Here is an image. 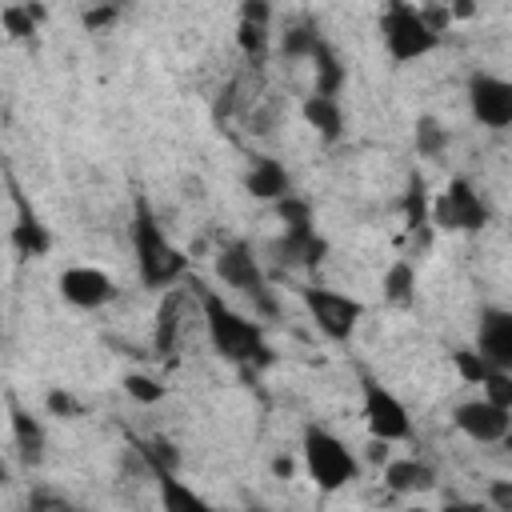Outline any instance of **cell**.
I'll list each match as a JSON object with an SVG mask.
<instances>
[{
	"label": "cell",
	"instance_id": "31",
	"mask_svg": "<svg viewBox=\"0 0 512 512\" xmlns=\"http://www.w3.org/2000/svg\"><path fill=\"white\" fill-rule=\"evenodd\" d=\"M124 392H128L136 404H156V400H164V384L152 380V376H144V372H128V376H124Z\"/></svg>",
	"mask_w": 512,
	"mask_h": 512
},
{
	"label": "cell",
	"instance_id": "27",
	"mask_svg": "<svg viewBox=\"0 0 512 512\" xmlns=\"http://www.w3.org/2000/svg\"><path fill=\"white\" fill-rule=\"evenodd\" d=\"M236 44H240V52L248 56V64H264V56H268V28L240 20V24H236Z\"/></svg>",
	"mask_w": 512,
	"mask_h": 512
},
{
	"label": "cell",
	"instance_id": "25",
	"mask_svg": "<svg viewBox=\"0 0 512 512\" xmlns=\"http://www.w3.org/2000/svg\"><path fill=\"white\" fill-rule=\"evenodd\" d=\"M412 140H416V152L420 156H440L444 148H448V128L436 120V116H420L416 120V132H412Z\"/></svg>",
	"mask_w": 512,
	"mask_h": 512
},
{
	"label": "cell",
	"instance_id": "29",
	"mask_svg": "<svg viewBox=\"0 0 512 512\" xmlns=\"http://www.w3.org/2000/svg\"><path fill=\"white\" fill-rule=\"evenodd\" d=\"M452 368H456V376H460L464 384H480L492 364H488L476 348H456V352H452Z\"/></svg>",
	"mask_w": 512,
	"mask_h": 512
},
{
	"label": "cell",
	"instance_id": "37",
	"mask_svg": "<svg viewBox=\"0 0 512 512\" xmlns=\"http://www.w3.org/2000/svg\"><path fill=\"white\" fill-rule=\"evenodd\" d=\"M28 504H32V508H68V500H64V496H52V492H36Z\"/></svg>",
	"mask_w": 512,
	"mask_h": 512
},
{
	"label": "cell",
	"instance_id": "11",
	"mask_svg": "<svg viewBox=\"0 0 512 512\" xmlns=\"http://www.w3.org/2000/svg\"><path fill=\"white\" fill-rule=\"evenodd\" d=\"M452 424L468 436V440H476V444H500L508 432H512V408H504V404H492V400H464V404H456V412H452Z\"/></svg>",
	"mask_w": 512,
	"mask_h": 512
},
{
	"label": "cell",
	"instance_id": "38",
	"mask_svg": "<svg viewBox=\"0 0 512 512\" xmlns=\"http://www.w3.org/2000/svg\"><path fill=\"white\" fill-rule=\"evenodd\" d=\"M4 484H8V464L0 460V488H4Z\"/></svg>",
	"mask_w": 512,
	"mask_h": 512
},
{
	"label": "cell",
	"instance_id": "19",
	"mask_svg": "<svg viewBox=\"0 0 512 512\" xmlns=\"http://www.w3.org/2000/svg\"><path fill=\"white\" fill-rule=\"evenodd\" d=\"M152 480H156V492H160V508L164 512H212V504L200 492H192L176 472H156Z\"/></svg>",
	"mask_w": 512,
	"mask_h": 512
},
{
	"label": "cell",
	"instance_id": "35",
	"mask_svg": "<svg viewBox=\"0 0 512 512\" xmlns=\"http://www.w3.org/2000/svg\"><path fill=\"white\" fill-rule=\"evenodd\" d=\"M488 496H492V508L496 512H512V480H496L488 488Z\"/></svg>",
	"mask_w": 512,
	"mask_h": 512
},
{
	"label": "cell",
	"instance_id": "6",
	"mask_svg": "<svg viewBox=\"0 0 512 512\" xmlns=\"http://www.w3.org/2000/svg\"><path fill=\"white\" fill-rule=\"evenodd\" d=\"M300 300L308 308V320L312 328L332 340V344H348L356 324L364 320V300L348 296V292H336V288H324V284H308L300 288Z\"/></svg>",
	"mask_w": 512,
	"mask_h": 512
},
{
	"label": "cell",
	"instance_id": "36",
	"mask_svg": "<svg viewBox=\"0 0 512 512\" xmlns=\"http://www.w3.org/2000/svg\"><path fill=\"white\" fill-rule=\"evenodd\" d=\"M296 468H300V464H296L292 456H272V476H276V480H292Z\"/></svg>",
	"mask_w": 512,
	"mask_h": 512
},
{
	"label": "cell",
	"instance_id": "30",
	"mask_svg": "<svg viewBox=\"0 0 512 512\" xmlns=\"http://www.w3.org/2000/svg\"><path fill=\"white\" fill-rule=\"evenodd\" d=\"M44 408H48V416H56V420H80V416H84V404H80L68 388H48V392H44Z\"/></svg>",
	"mask_w": 512,
	"mask_h": 512
},
{
	"label": "cell",
	"instance_id": "17",
	"mask_svg": "<svg viewBox=\"0 0 512 512\" xmlns=\"http://www.w3.org/2000/svg\"><path fill=\"white\" fill-rule=\"evenodd\" d=\"M300 116H304V124H308L324 144H336V140L344 136V104H340V96L312 92V96H304Z\"/></svg>",
	"mask_w": 512,
	"mask_h": 512
},
{
	"label": "cell",
	"instance_id": "33",
	"mask_svg": "<svg viewBox=\"0 0 512 512\" xmlns=\"http://www.w3.org/2000/svg\"><path fill=\"white\" fill-rule=\"evenodd\" d=\"M276 216H280L284 224H308V220H312V200L288 192V196L276 200Z\"/></svg>",
	"mask_w": 512,
	"mask_h": 512
},
{
	"label": "cell",
	"instance_id": "13",
	"mask_svg": "<svg viewBox=\"0 0 512 512\" xmlns=\"http://www.w3.org/2000/svg\"><path fill=\"white\" fill-rule=\"evenodd\" d=\"M272 256L288 268H320L328 256V240L316 232V224H284V232L272 240Z\"/></svg>",
	"mask_w": 512,
	"mask_h": 512
},
{
	"label": "cell",
	"instance_id": "12",
	"mask_svg": "<svg viewBox=\"0 0 512 512\" xmlns=\"http://www.w3.org/2000/svg\"><path fill=\"white\" fill-rule=\"evenodd\" d=\"M12 204H16V220H12V232H8V244L20 260H44L52 252V232L48 224L36 216V208L28 204V196L12 184Z\"/></svg>",
	"mask_w": 512,
	"mask_h": 512
},
{
	"label": "cell",
	"instance_id": "4",
	"mask_svg": "<svg viewBox=\"0 0 512 512\" xmlns=\"http://www.w3.org/2000/svg\"><path fill=\"white\" fill-rule=\"evenodd\" d=\"M380 40L392 64H412L440 48V32L424 20V12L408 0H388L380 12Z\"/></svg>",
	"mask_w": 512,
	"mask_h": 512
},
{
	"label": "cell",
	"instance_id": "23",
	"mask_svg": "<svg viewBox=\"0 0 512 512\" xmlns=\"http://www.w3.org/2000/svg\"><path fill=\"white\" fill-rule=\"evenodd\" d=\"M320 40H324L320 28H316L312 20H300V24H292V28L280 36V52H284V60H308Z\"/></svg>",
	"mask_w": 512,
	"mask_h": 512
},
{
	"label": "cell",
	"instance_id": "10",
	"mask_svg": "<svg viewBox=\"0 0 512 512\" xmlns=\"http://www.w3.org/2000/svg\"><path fill=\"white\" fill-rule=\"evenodd\" d=\"M56 288H60V300H64V304L84 308V312L104 308V304L116 300V292H120L116 280H112L104 268H92V264H72V268H64L60 280H56Z\"/></svg>",
	"mask_w": 512,
	"mask_h": 512
},
{
	"label": "cell",
	"instance_id": "9",
	"mask_svg": "<svg viewBox=\"0 0 512 512\" xmlns=\"http://www.w3.org/2000/svg\"><path fill=\"white\" fill-rule=\"evenodd\" d=\"M468 112L476 124L492 128V132H504L512 124V84L496 72H472L468 76Z\"/></svg>",
	"mask_w": 512,
	"mask_h": 512
},
{
	"label": "cell",
	"instance_id": "24",
	"mask_svg": "<svg viewBox=\"0 0 512 512\" xmlns=\"http://www.w3.org/2000/svg\"><path fill=\"white\" fill-rule=\"evenodd\" d=\"M36 24H40V8H32V4H4L0 8V28L12 40H28L36 32Z\"/></svg>",
	"mask_w": 512,
	"mask_h": 512
},
{
	"label": "cell",
	"instance_id": "22",
	"mask_svg": "<svg viewBox=\"0 0 512 512\" xmlns=\"http://www.w3.org/2000/svg\"><path fill=\"white\" fill-rule=\"evenodd\" d=\"M380 288H384V300L388 304H412L416 300V268H412V260H404V256L392 260L384 268Z\"/></svg>",
	"mask_w": 512,
	"mask_h": 512
},
{
	"label": "cell",
	"instance_id": "7",
	"mask_svg": "<svg viewBox=\"0 0 512 512\" xmlns=\"http://www.w3.org/2000/svg\"><path fill=\"white\" fill-rule=\"evenodd\" d=\"M216 276L224 280V288H236L248 304H256L260 316H276V296L268 292V280H264V268L252 252V244L244 240H232L216 252Z\"/></svg>",
	"mask_w": 512,
	"mask_h": 512
},
{
	"label": "cell",
	"instance_id": "14",
	"mask_svg": "<svg viewBox=\"0 0 512 512\" xmlns=\"http://www.w3.org/2000/svg\"><path fill=\"white\" fill-rule=\"evenodd\" d=\"M476 352L492 368H512V312L504 304H484L476 324Z\"/></svg>",
	"mask_w": 512,
	"mask_h": 512
},
{
	"label": "cell",
	"instance_id": "34",
	"mask_svg": "<svg viewBox=\"0 0 512 512\" xmlns=\"http://www.w3.org/2000/svg\"><path fill=\"white\" fill-rule=\"evenodd\" d=\"M240 20H248V24H272V4L268 0H240Z\"/></svg>",
	"mask_w": 512,
	"mask_h": 512
},
{
	"label": "cell",
	"instance_id": "1",
	"mask_svg": "<svg viewBox=\"0 0 512 512\" xmlns=\"http://www.w3.org/2000/svg\"><path fill=\"white\" fill-rule=\"evenodd\" d=\"M196 296H200V316H204V332H208V344L216 356H224L228 364H268V340H264V328L256 320H248L244 312H236L220 292L204 288L200 280L192 284Z\"/></svg>",
	"mask_w": 512,
	"mask_h": 512
},
{
	"label": "cell",
	"instance_id": "5",
	"mask_svg": "<svg viewBox=\"0 0 512 512\" xmlns=\"http://www.w3.org/2000/svg\"><path fill=\"white\" fill-rule=\"evenodd\" d=\"M488 220H492V208L468 176H452L428 200V224H436L440 232H480L488 228Z\"/></svg>",
	"mask_w": 512,
	"mask_h": 512
},
{
	"label": "cell",
	"instance_id": "21",
	"mask_svg": "<svg viewBox=\"0 0 512 512\" xmlns=\"http://www.w3.org/2000/svg\"><path fill=\"white\" fill-rule=\"evenodd\" d=\"M180 312H184V300L180 292L164 288L160 296V312H156V352H172L176 348V336H180Z\"/></svg>",
	"mask_w": 512,
	"mask_h": 512
},
{
	"label": "cell",
	"instance_id": "32",
	"mask_svg": "<svg viewBox=\"0 0 512 512\" xmlns=\"http://www.w3.org/2000/svg\"><path fill=\"white\" fill-rule=\"evenodd\" d=\"M120 16H124V8H116V4H108V0H96L92 8L80 12V24H84V32H104V28H112Z\"/></svg>",
	"mask_w": 512,
	"mask_h": 512
},
{
	"label": "cell",
	"instance_id": "20",
	"mask_svg": "<svg viewBox=\"0 0 512 512\" xmlns=\"http://www.w3.org/2000/svg\"><path fill=\"white\" fill-rule=\"evenodd\" d=\"M308 60H312V72H316V88H312V92H324V96H340V88H344L348 72H344V64H340L336 48H332L328 40H320V44H316V52H312Z\"/></svg>",
	"mask_w": 512,
	"mask_h": 512
},
{
	"label": "cell",
	"instance_id": "2",
	"mask_svg": "<svg viewBox=\"0 0 512 512\" xmlns=\"http://www.w3.org/2000/svg\"><path fill=\"white\" fill-rule=\"evenodd\" d=\"M128 232H132V252H136V276H140L144 288L164 292V288H172L176 280L188 276V256L160 228V220H156V212L148 208L144 196H136Z\"/></svg>",
	"mask_w": 512,
	"mask_h": 512
},
{
	"label": "cell",
	"instance_id": "16",
	"mask_svg": "<svg viewBox=\"0 0 512 512\" xmlns=\"http://www.w3.org/2000/svg\"><path fill=\"white\" fill-rule=\"evenodd\" d=\"M244 192H248L252 200L276 204L280 196L292 192V172H288L276 156H256V160L248 164V172H244Z\"/></svg>",
	"mask_w": 512,
	"mask_h": 512
},
{
	"label": "cell",
	"instance_id": "8",
	"mask_svg": "<svg viewBox=\"0 0 512 512\" xmlns=\"http://www.w3.org/2000/svg\"><path fill=\"white\" fill-rule=\"evenodd\" d=\"M360 416L368 424V432L384 444H396V440H408L412 436V416H408V404L384 388L376 376L360 372Z\"/></svg>",
	"mask_w": 512,
	"mask_h": 512
},
{
	"label": "cell",
	"instance_id": "18",
	"mask_svg": "<svg viewBox=\"0 0 512 512\" xmlns=\"http://www.w3.org/2000/svg\"><path fill=\"white\" fill-rule=\"evenodd\" d=\"M384 484H388V492L416 496V492H432L436 488V472H432V464H424L416 456L384 460Z\"/></svg>",
	"mask_w": 512,
	"mask_h": 512
},
{
	"label": "cell",
	"instance_id": "3",
	"mask_svg": "<svg viewBox=\"0 0 512 512\" xmlns=\"http://www.w3.org/2000/svg\"><path fill=\"white\" fill-rule=\"evenodd\" d=\"M300 460H304L308 480H312L320 492H340V488L352 484L356 472H360L356 452H352L336 432H328V428H320V424H304Z\"/></svg>",
	"mask_w": 512,
	"mask_h": 512
},
{
	"label": "cell",
	"instance_id": "26",
	"mask_svg": "<svg viewBox=\"0 0 512 512\" xmlns=\"http://www.w3.org/2000/svg\"><path fill=\"white\" fill-rule=\"evenodd\" d=\"M404 216H408V228H412V232L428 224V188H424V176H420V172H412V176H408Z\"/></svg>",
	"mask_w": 512,
	"mask_h": 512
},
{
	"label": "cell",
	"instance_id": "15",
	"mask_svg": "<svg viewBox=\"0 0 512 512\" xmlns=\"http://www.w3.org/2000/svg\"><path fill=\"white\" fill-rule=\"evenodd\" d=\"M8 424H12V444H16L20 464L24 468H40L44 452H48V432H44L40 416H32L24 404L8 400Z\"/></svg>",
	"mask_w": 512,
	"mask_h": 512
},
{
	"label": "cell",
	"instance_id": "28",
	"mask_svg": "<svg viewBox=\"0 0 512 512\" xmlns=\"http://www.w3.org/2000/svg\"><path fill=\"white\" fill-rule=\"evenodd\" d=\"M480 396L492 400V404L512 408V368H488L484 380H480Z\"/></svg>",
	"mask_w": 512,
	"mask_h": 512
}]
</instances>
